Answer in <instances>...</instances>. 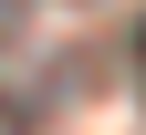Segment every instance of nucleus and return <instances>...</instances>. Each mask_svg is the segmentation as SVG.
<instances>
[]
</instances>
